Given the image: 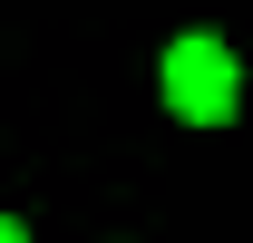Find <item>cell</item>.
Instances as JSON below:
<instances>
[{"label":"cell","instance_id":"6da1fadb","mask_svg":"<svg viewBox=\"0 0 253 243\" xmlns=\"http://www.w3.org/2000/svg\"><path fill=\"white\" fill-rule=\"evenodd\" d=\"M234 88H244V78H234V49H224V39H175V49H166V107H175V117L224 126L234 117Z\"/></svg>","mask_w":253,"mask_h":243}]
</instances>
